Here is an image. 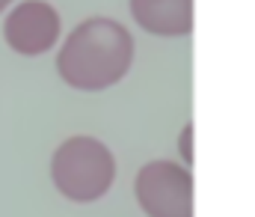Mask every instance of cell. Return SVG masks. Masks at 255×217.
<instances>
[{"instance_id":"obj_3","label":"cell","mask_w":255,"mask_h":217,"mask_svg":"<svg viewBox=\"0 0 255 217\" xmlns=\"http://www.w3.org/2000/svg\"><path fill=\"white\" fill-rule=\"evenodd\" d=\"M133 200L145 217H193V176L178 161H148L133 176Z\"/></svg>"},{"instance_id":"obj_7","label":"cell","mask_w":255,"mask_h":217,"mask_svg":"<svg viewBox=\"0 0 255 217\" xmlns=\"http://www.w3.org/2000/svg\"><path fill=\"white\" fill-rule=\"evenodd\" d=\"M12 3H15V0H0V12H3L6 6H12Z\"/></svg>"},{"instance_id":"obj_6","label":"cell","mask_w":255,"mask_h":217,"mask_svg":"<svg viewBox=\"0 0 255 217\" xmlns=\"http://www.w3.org/2000/svg\"><path fill=\"white\" fill-rule=\"evenodd\" d=\"M193 134H196V125L193 122H184L181 131H178V155H181V161L187 167L193 164Z\"/></svg>"},{"instance_id":"obj_2","label":"cell","mask_w":255,"mask_h":217,"mask_svg":"<svg viewBox=\"0 0 255 217\" xmlns=\"http://www.w3.org/2000/svg\"><path fill=\"white\" fill-rule=\"evenodd\" d=\"M51 182L68 203H98L116 182V155L92 134L65 137L51 155Z\"/></svg>"},{"instance_id":"obj_4","label":"cell","mask_w":255,"mask_h":217,"mask_svg":"<svg viewBox=\"0 0 255 217\" xmlns=\"http://www.w3.org/2000/svg\"><path fill=\"white\" fill-rule=\"evenodd\" d=\"M63 21L48 0H21L3 21L6 45L21 57H42L60 39Z\"/></svg>"},{"instance_id":"obj_1","label":"cell","mask_w":255,"mask_h":217,"mask_svg":"<svg viewBox=\"0 0 255 217\" xmlns=\"http://www.w3.org/2000/svg\"><path fill=\"white\" fill-rule=\"evenodd\" d=\"M133 63V36L125 24L107 15L80 21L60 45L57 74L71 89L101 92L116 86Z\"/></svg>"},{"instance_id":"obj_5","label":"cell","mask_w":255,"mask_h":217,"mask_svg":"<svg viewBox=\"0 0 255 217\" xmlns=\"http://www.w3.org/2000/svg\"><path fill=\"white\" fill-rule=\"evenodd\" d=\"M128 9L139 30L151 36H190L193 33V0H128Z\"/></svg>"}]
</instances>
